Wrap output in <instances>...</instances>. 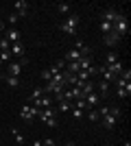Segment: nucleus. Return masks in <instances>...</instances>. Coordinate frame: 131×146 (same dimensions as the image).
Instances as JSON below:
<instances>
[{"label": "nucleus", "mask_w": 131, "mask_h": 146, "mask_svg": "<svg viewBox=\"0 0 131 146\" xmlns=\"http://www.w3.org/2000/svg\"><path fill=\"white\" fill-rule=\"evenodd\" d=\"M114 61H118V55H116V52H109V55L105 57V66H109V63H114Z\"/></svg>", "instance_id": "27"}, {"label": "nucleus", "mask_w": 131, "mask_h": 146, "mask_svg": "<svg viewBox=\"0 0 131 146\" xmlns=\"http://www.w3.org/2000/svg\"><path fill=\"white\" fill-rule=\"evenodd\" d=\"M2 37H5L9 44H20V42H22V33H20L15 26H9V29L5 31V35H2Z\"/></svg>", "instance_id": "5"}, {"label": "nucleus", "mask_w": 131, "mask_h": 146, "mask_svg": "<svg viewBox=\"0 0 131 146\" xmlns=\"http://www.w3.org/2000/svg\"><path fill=\"white\" fill-rule=\"evenodd\" d=\"M18 20H20L18 15H15V13H11V15H9V24L13 26V24H15V22H18Z\"/></svg>", "instance_id": "32"}, {"label": "nucleus", "mask_w": 131, "mask_h": 146, "mask_svg": "<svg viewBox=\"0 0 131 146\" xmlns=\"http://www.w3.org/2000/svg\"><path fill=\"white\" fill-rule=\"evenodd\" d=\"M107 113H109V116H114V118H118V120L122 118V109H120V107H114V105L107 109Z\"/></svg>", "instance_id": "22"}, {"label": "nucleus", "mask_w": 131, "mask_h": 146, "mask_svg": "<svg viewBox=\"0 0 131 146\" xmlns=\"http://www.w3.org/2000/svg\"><path fill=\"white\" fill-rule=\"evenodd\" d=\"M76 26H79V15H76V13H70L68 18L59 24V31L66 33V35H74V33H76Z\"/></svg>", "instance_id": "1"}, {"label": "nucleus", "mask_w": 131, "mask_h": 146, "mask_svg": "<svg viewBox=\"0 0 131 146\" xmlns=\"http://www.w3.org/2000/svg\"><path fill=\"white\" fill-rule=\"evenodd\" d=\"M42 79L44 81H50V79H53V74H50L48 70H44V72H42Z\"/></svg>", "instance_id": "34"}, {"label": "nucleus", "mask_w": 131, "mask_h": 146, "mask_svg": "<svg viewBox=\"0 0 131 146\" xmlns=\"http://www.w3.org/2000/svg\"><path fill=\"white\" fill-rule=\"evenodd\" d=\"M46 92H44V87H35V90L31 92V103H35V100H39V98L44 96Z\"/></svg>", "instance_id": "19"}, {"label": "nucleus", "mask_w": 131, "mask_h": 146, "mask_svg": "<svg viewBox=\"0 0 131 146\" xmlns=\"http://www.w3.org/2000/svg\"><path fill=\"white\" fill-rule=\"evenodd\" d=\"M100 122H103V127H105V129H116L118 118H114V116H109V113H105V116L100 118Z\"/></svg>", "instance_id": "12"}, {"label": "nucleus", "mask_w": 131, "mask_h": 146, "mask_svg": "<svg viewBox=\"0 0 131 146\" xmlns=\"http://www.w3.org/2000/svg\"><path fill=\"white\" fill-rule=\"evenodd\" d=\"M98 103H100V98H98V94H87L85 96V105H87V109H96L98 107Z\"/></svg>", "instance_id": "9"}, {"label": "nucleus", "mask_w": 131, "mask_h": 146, "mask_svg": "<svg viewBox=\"0 0 131 146\" xmlns=\"http://www.w3.org/2000/svg\"><path fill=\"white\" fill-rule=\"evenodd\" d=\"M55 113H57V111L53 109V107H48V109H39L37 111V118H39V122H46L48 118H55Z\"/></svg>", "instance_id": "13"}, {"label": "nucleus", "mask_w": 131, "mask_h": 146, "mask_svg": "<svg viewBox=\"0 0 131 146\" xmlns=\"http://www.w3.org/2000/svg\"><path fill=\"white\" fill-rule=\"evenodd\" d=\"M44 124H48V127H57V118H48Z\"/></svg>", "instance_id": "33"}, {"label": "nucleus", "mask_w": 131, "mask_h": 146, "mask_svg": "<svg viewBox=\"0 0 131 146\" xmlns=\"http://www.w3.org/2000/svg\"><path fill=\"white\" fill-rule=\"evenodd\" d=\"M66 146H74V144H72V142H68V144H66Z\"/></svg>", "instance_id": "38"}, {"label": "nucleus", "mask_w": 131, "mask_h": 146, "mask_svg": "<svg viewBox=\"0 0 131 146\" xmlns=\"http://www.w3.org/2000/svg\"><path fill=\"white\" fill-rule=\"evenodd\" d=\"M118 15H120V11H116V9H105L100 18H103V22H109V24H114V22L118 20Z\"/></svg>", "instance_id": "8"}, {"label": "nucleus", "mask_w": 131, "mask_h": 146, "mask_svg": "<svg viewBox=\"0 0 131 146\" xmlns=\"http://www.w3.org/2000/svg\"><path fill=\"white\" fill-rule=\"evenodd\" d=\"M87 118H90L92 122H98L100 120V116H98V111H96V109H90V111H87Z\"/></svg>", "instance_id": "24"}, {"label": "nucleus", "mask_w": 131, "mask_h": 146, "mask_svg": "<svg viewBox=\"0 0 131 146\" xmlns=\"http://www.w3.org/2000/svg\"><path fill=\"white\" fill-rule=\"evenodd\" d=\"M0 66H2V59H0Z\"/></svg>", "instance_id": "39"}, {"label": "nucleus", "mask_w": 131, "mask_h": 146, "mask_svg": "<svg viewBox=\"0 0 131 146\" xmlns=\"http://www.w3.org/2000/svg\"><path fill=\"white\" fill-rule=\"evenodd\" d=\"M50 105H53V98H50V96H42L39 100L33 103V107H35V109H48Z\"/></svg>", "instance_id": "11"}, {"label": "nucleus", "mask_w": 131, "mask_h": 146, "mask_svg": "<svg viewBox=\"0 0 131 146\" xmlns=\"http://www.w3.org/2000/svg\"><path fill=\"white\" fill-rule=\"evenodd\" d=\"M63 59L68 61V63H70V61H79V59H81V52H79L76 48H72V50H68V52H66V57H63Z\"/></svg>", "instance_id": "18"}, {"label": "nucleus", "mask_w": 131, "mask_h": 146, "mask_svg": "<svg viewBox=\"0 0 131 146\" xmlns=\"http://www.w3.org/2000/svg\"><path fill=\"white\" fill-rule=\"evenodd\" d=\"M33 146H44V144H42L39 140H35V142H33Z\"/></svg>", "instance_id": "36"}, {"label": "nucleus", "mask_w": 131, "mask_h": 146, "mask_svg": "<svg viewBox=\"0 0 131 146\" xmlns=\"http://www.w3.org/2000/svg\"><path fill=\"white\" fill-rule=\"evenodd\" d=\"M0 33H5V22L0 20Z\"/></svg>", "instance_id": "35"}, {"label": "nucleus", "mask_w": 131, "mask_h": 146, "mask_svg": "<svg viewBox=\"0 0 131 146\" xmlns=\"http://www.w3.org/2000/svg\"><path fill=\"white\" fill-rule=\"evenodd\" d=\"M42 144H44V146H57L53 137H46V140H42Z\"/></svg>", "instance_id": "31"}, {"label": "nucleus", "mask_w": 131, "mask_h": 146, "mask_svg": "<svg viewBox=\"0 0 131 146\" xmlns=\"http://www.w3.org/2000/svg\"><path fill=\"white\" fill-rule=\"evenodd\" d=\"M11 133H13V137H15V142H18V144H24V135H20L18 129H11Z\"/></svg>", "instance_id": "28"}, {"label": "nucleus", "mask_w": 131, "mask_h": 146, "mask_svg": "<svg viewBox=\"0 0 131 146\" xmlns=\"http://www.w3.org/2000/svg\"><path fill=\"white\" fill-rule=\"evenodd\" d=\"M103 42H105L107 48H114L116 44L120 42V35L116 33V31H112V33H107V35H103Z\"/></svg>", "instance_id": "7"}, {"label": "nucleus", "mask_w": 131, "mask_h": 146, "mask_svg": "<svg viewBox=\"0 0 131 146\" xmlns=\"http://www.w3.org/2000/svg\"><path fill=\"white\" fill-rule=\"evenodd\" d=\"M100 33H103V35L112 33V24H109V22H103V20H100Z\"/></svg>", "instance_id": "23"}, {"label": "nucleus", "mask_w": 131, "mask_h": 146, "mask_svg": "<svg viewBox=\"0 0 131 146\" xmlns=\"http://www.w3.org/2000/svg\"><path fill=\"white\" fill-rule=\"evenodd\" d=\"M105 68L114 76H120V72H122V63H120V61H114V63H109V66H105Z\"/></svg>", "instance_id": "16"}, {"label": "nucleus", "mask_w": 131, "mask_h": 146, "mask_svg": "<svg viewBox=\"0 0 131 146\" xmlns=\"http://www.w3.org/2000/svg\"><path fill=\"white\" fill-rule=\"evenodd\" d=\"M9 52H11V57H15V59H20V57H24V44H11V48H9Z\"/></svg>", "instance_id": "10"}, {"label": "nucleus", "mask_w": 131, "mask_h": 146, "mask_svg": "<svg viewBox=\"0 0 131 146\" xmlns=\"http://www.w3.org/2000/svg\"><path fill=\"white\" fill-rule=\"evenodd\" d=\"M37 111L39 109H35L33 105H22V109H20V118L24 122H33L35 118H37Z\"/></svg>", "instance_id": "4"}, {"label": "nucleus", "mask_w": 131, "mask_h": 146, "mask_svg": "<svg viewBox=\"0 0 131 146\" xmlns=\"http://www.w3.org/2000/svg\"><path fill=\"white\" fill-rule=\"evenodd\" d=\"M74 48L81 52V57H90V46H85L83 39H76V42H74Z\"/></svg>", "instance_id": "14"}, {"label": "nucleus", "mask_w": 131, "mask_h": 146, "mask_svg": "<svg viewBox=\"0 0 131 146\" xmlns=\"http://www.w3.org/2000/svg\"><path fill=\"white\" fill-rule=\"evenodd\" d=\"M81 92H83V96L92 94V92H94V81H85V83L81 85Z\"/></svg>", "instance_id": "20"}, {"label": "nucleus", "mask_w": 131, "mask_h": 146, "mask_svg": "<svg viewBox=\"0 0 131 146\" xmlns=\"http://www.w3.org/2000/svg\"><path fill=\"white\" fill-rule=\"evenodd\" d=\"M0 59H2V63H9L13 57H11V52H9V50H2V52H0Z\"/></svg>", "instance_id": "26"}, {"label": "nucleus", "mask_w": 131, "mask_h": 146, "mask_svg": "<svg viewBox=\"0 0 131 146\" xmlns=\"http://www.w3.org/2000/svg\"><path fill=\"white\" fill-rule=\"evenodd\" d=\"M9 48H11V44H9L5 37H2V39H0V52H2V50H9Z\"/></svg>", "instance_id": "30"}, {"label": "nucleus", "mask_w": 131, "mask_h": 146, "mask_svg": "<svg viewBox=\"0 0 131 146\" xmlns=\"http://www.w3.org/2000/svg\"><path fill=\"white\" fill-rule=\"evenodd\" d=\"M29 63V59H20V61H9V66H7V74L9 76H20L22 74V68Z\"/></svg>", "instance_id": "3"}, {"label": "nucleus", "mask_w": 131, "mask_h": 146, "mask_svg": "<svg viewBox=\"0 0 131 146\" xmlns=\"http://www.w3.org/2000/svg\"><path fill=\"white\" fill-rule=\"evenodd\" d=\"M2 81H5V85L11 87V90L20 87V79H18V76H9V74H7V76H2Z\"/></svg>", "instance_id": "15"}, {"label": "nucleus", "mask_w": 131, "mask_h": 146, "mask_svg": "<svg viewBox=\"0 0 131 146\" xmlns=\"http://www.w3.org/2000/svg\"><path fill=\"white\" fill-rule=\"evenodd\" d=\"M112 31H116L120 37L125 35V33H129V22H127V15H125V13H120V15H118V20L112 24Z\"/></svg>", "instance_id": "2"}, {"label": "nucleus", "mask_w": 131, "mask_h": 146, "mask_svg": "<svg viewBox=\"0 0 131 146\" xmlns=\"http://www.w3.org/2000/svg\"><path fill=\"white\" fill-rule=\"evenodd\" d=\"M13 7H15V15H18V18H24L26 13H29V2H26V0H18V2H13Z\"/></svg>", "instance_id": "6"}, {"label": "nucleus", "mask_w": 131, "mask_h": 146, "mask_svg": "<svg viewBox=\"0 0 131 146\" xmlns=\"http://www.w3.org/2000/svg\"><path fill=\"white\" fill-rule=\"evenodd\" d=\"M122 146H131V142H129V140H125V144H122Z\"/></svg>", "instance_id": "37"}, {"label": "nucleus", "mask_w": 131, "mask_h": 146, "mask_svg": "<svg viewBox=\"0 0 131 146\" xmlns=\"http://www.w3.org/2000/svg\"><path fill=\"white\" fill-rule=\"evenodd\" d=\"M57 107H59V111H70V109H72V103L61 100V103H57Z\"/></svg>", "instance_id": "25"}, {"label": "nucleus", "mask_w": 131, "mask_h": 146, "mask_svg": "<svg viewBox=\"0 0 131 146\" xmlns=\"http://www.w3.org/2000/svg\"><path fill=\"white\" fill-rule=\"evenodd\" d=\"M57 11L63 13V15H70V5L68 2H57Z\"/></svg>", "instance_id": "21"}, {"label": "nucleus", "mask_w": 131, "mask_h": 146, "mask_svg": "<svg viewBox=\"0 0 131 146\" xmlns=\"http://www.w3.org/2000/svg\"><path fill=\"white\" fill-rule=\"evenodd\" d=\"M70 111H72V118H74V120H81V118H83V111H81V109H76V107H72Z\"/></svg>", "instance_id": "29"}, {"label": "nucleus", "mask_w": 131, "mask_h": 146, "mask_svg": "<svg viewBox=\"0 0 131 146\" xmlns=\"http://www.w3.org/2000/svg\"><path fill=\"white\" fill-rule=\"evenodd\" d=\"M98 92H100V94H98L100 100L107 98V96H109V83H107V81H100V83H98Z\"/></svg>", "instance_id": "17"}]
</instances>
